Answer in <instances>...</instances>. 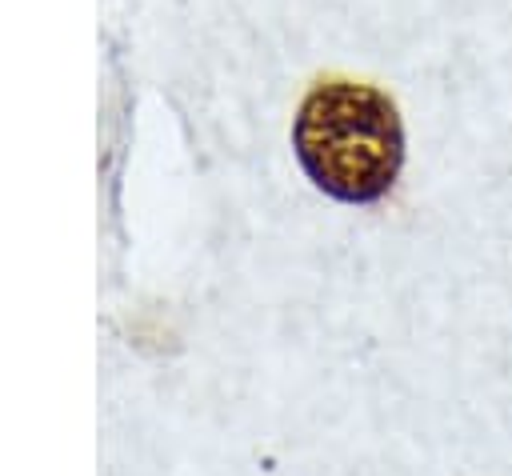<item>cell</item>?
<instances>
[{
	"mask_svg": "<svg viewBox=\"0 0 512 476\" xmlns=\"http://www.w3.org/2000/svg\"><path fill=\"white\" fill-rule=\"evenodd\" d=\"M292 144L308 180L344 204L380 200L404 164L396 104L356 80L316 84L296 112Z\"/></svg>",
	"mask_w": 512,
	"mask_h": 476,
	"instance_id": "6da1fadb",
	"label": "cell"
}]
</instances>
